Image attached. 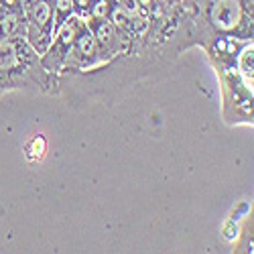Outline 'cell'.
<instances>
[{
    "mask_svg": "<svg viewBox=\"0 0 254 254\" xmlns=\"http://www.w3.org/2000/svg\"><path fill=\"white\" fill-rule=\"evenodd\" d=\"M116 4V0H92L86 20L88 18H110V12Z\"/></svg>",
    "mask_w": 254,
    "mask_h": 254,
    "instance_id": "obj_7",
    "label": "cell"
},
{
    "mask_svg": "<svg viewBox=\"0 0 254 254\" xmlns=\"http://www.w3.org/2000/svg\"><path fill=\"white\" fill-rule=\"evenodd\" d=\"M71 2H73V8H75V14H79L83 20H86V14H88L92 0H71Z\"/></svg>",
    "mask_w": 254,
    "mask_h": 254,
    "instance_id": "obj_8",
    "label": "cell"
},
{
    "mask_svg": "<svg viewBox=\"0 0 254 254\" xmlns=\"http://www.w3.org/2000/svg\"><path fill=\"white\" fill-rule=\"evenodd\" d=\"M20 92L29 96H55L57 73L41 65V55L25 35L0 39V96Z\"/></svg>",
    "mask_w": 254,
    "mask_h": 254,
    "instance_id": "obj_2",
    "label": "cell"
},
{
    "mask_svg": "<svg viewBox=\"0 0 254 254\" xmlns=\"http://www.w3.org/2000/svg\"><path fill=\"white\" fill-rule=\"evenodd\" d=\"M102 59L98 53V45H96V39L90 31L88 25H83L81 31L77 33L75 41H73V47L63 63V69L61 71H83V69H90L94 65H98Z\"/></svg>",
    "mask_w": 254,
    "mask_h": 254,
    "instance_id": "obj_5",
    "label": "cell"
},
{
    "mask_svg": "<svg viewBox=\"0 0 254 254\" xmlns=\"http://www.w3.org/2000/svg\"><path fill=\"white\" fill-rule=\"evenodd\" d=\"M83 25H86V20H83L79 14H71L55 29L47 51L41 55V65H43L49 73H59L63 69V63H65V59L73 47V41H75V37Z\"/></svg>",
    "mask_w": 254,
    "mask_h": 254,
    "instance_id": "obj_4",
    "label": "cell"
},
{
    "mask_svg": "<svg viewBox=\"0 0 254 254\" xmlns=\"http://www.w3.org/2000/svg\"><path fill=\"white\" fill-rule=\"evenodd\" d=\"M45 151H47V140H45V136H43V134L33 136V138L27 142V146H25L27 159H29L31 163H39L41 159L45 157Z\"/></svg>",
    "mask_w": 254,
    "mask_h": 254,
    "instance_id": "obj_6",
    "label": "cell"
},
{
    "mask_svg": "<svg viewBox=\"0 0 254 254\" xmlns=\"http://www.w3.org/2000/svg\"><path fill=\"white\" fill-rule=\"evenodd\" d=\"M23 16L25 39L39 55H43L55 31L53 0H23Z\"/></svg>",
    "mask_w": 254,
    "mask_h": 254,
    "instance_id": "obj_3",
    "label": "cell"
},
{
    "mask_svg": "<svg viewBox=\"0 0 254 254\" xmlns=\"http://www.w3.org/2000/svg\"><path fill=\"white\" fill-rule=\"evenodd\" d=\"M171 59L140 45L136 51L120 53L83 71H59L57 94L69 108L83 110L94 104L112 106L136 83L163 79L173 69Z\"/></svg>",
    "mask_w": 254,
    "mask_h": 254,
    "instance_id": "obj_1",
    "label": "cell"
}]
</instances>
